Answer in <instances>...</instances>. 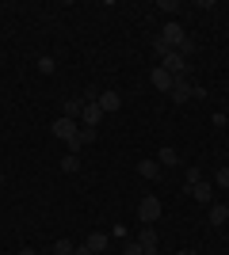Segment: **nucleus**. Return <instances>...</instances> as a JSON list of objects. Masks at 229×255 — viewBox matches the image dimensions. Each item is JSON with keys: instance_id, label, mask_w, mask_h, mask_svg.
<instances>
[{"instance_id": "nucleus-17", "label": "nucleus", "mask_w": 229, "mask_h": 255, "mask_svg": "<svg viewBox=\"0 0 229 255\" xmlns=\"http://www.w3.org/2000/svg\"><path fill=\"white\" fill-rule=\"evenodd\" d=\"M195 183H203V168H187V187H195ZM184 187V191H187Z\"/></svg>"}, {"instance_id": "nucleus-27", "label": "nucleus", "mask_w": 229, "mask_h": 255, "mask_svg": "<svg viewBox=\"0 0 229 255\" xmlns=\"http://www.w3.org/2000/svg\"><path fill=\"white\" fill-rule=\"evenodd\" d=\"M226 168H229V164H226Z\"/></svg>"}, {"instance_id": "nucleus-21", "label": "nucleus", "mask_w": 229, "mask_h": 255, "mask_svg": "<svg viewBox=\"0 0 229 255\" xmlns=\"http://www.w3.org/2000/svg\"><path fill=\"white\" fill-rule=\"evenodd\" d=\"M214 183H218L222 191H229V168H222V171H218V175H214Z\"/></svg>"}, {"instance_id": "nucleus-23", "label": "nucleus", "mask_w": 229, "mask_h": 255, "mask_svg": "<svg viewBox=\"0 0 229 255\" xmlns=\"http://www.w3.org/2000/svg\"><path fill=\"white\" fill-rule=\"evenodd\" d=\"M76 255H96V252H92V248H84V244H80V248H76Z\"/></svg>"}, {"instance_id": "nucleus-20", "label": "nucleus", "mask_w": 229, "mask_h": 255, "mask_svg": "<svg viewBox=\"0 0 229 255\" xmlns=\"http://www.w3.org/2000/svg\"><path fill=\"white\" fill-rule=\"evenodd\" d=\"M176 53H184L187 61H191V53H195V42H191V38H184V42H180V50H176Z\"/></svg>"}, {"instance_id": "nucleus-13", "label": "nucleus", "mask_w": 229, "mask_h": 255, "mask_svg": "<svg viewBox=\"0 0 229 255\" xmlns=\"http://www.w3.org/2000/svg\"><path fill=\"white\" fill-rule=\"evenodd\" d=\"M226 221H229V206L214 202V206H210V225H226Z\"/></svg>"}, {"instance_id": "nucleus-5", "label": "nucleus", "mask_w": 229, "mask_h": 255, "mask_svg": "<svg viewBox=\"0 0 229 255\" xmlns=\"http://www.w3.org/2000/svg\"><path fill=\"white\" fill-rule=\"evenodd\" d=\"M161 38L168 42V50H180V42H184L187 34H184V27H180V23H168V27L161 31Z\"/></svg>"}, {"instance_id": "nucleus-9", "label": "nucleus", "mask_w": 229, "mask_h": 255, "mask_svg": "<svg viewBox=\"0 0 229 255\" xmlns=\"http://www.w3.org/2000/svg\"><path fill=\"white\" fill-rule=\"evenodd\" d=\"M119 107H122V96H119V92H99V111H103V115L119 111Z\"/></svg>"}, {"instance_id": "nucleus-18", "label": "nucleus", "mask_w": 229, "mask_h": 255, "mask_svg": "<svg viewBox=\"0 0 229 255\" xmlns=\"http://www.w3.org/2000/svg\"><path fill=\"white\" fill-rule=\"evenodd\" d=\"M38 73H54V57H50V53L38 57Z\"/></svg>"}, {"instance_id": "nucleus-15", "label": "nucleus", "mask_w": 229, "mask_h": 255, "mask_svg": "<svg viewBox=\"0 0 229 255\" xmlns=\"http://www.w3.org/2000/svg\"><path fill=\"white\" fill-rule=\"evenodd\" d=\"M57 164H61V171H76V168H80V156H73V152H65V156L57 160Z\"/></svg>"}, {"instance_id": "nucleus-19", "label": "nucleus", "mask_w": 229, "mask_h": 255, "mask_svg": "<svg viewBox=\"0 0 229 255\" xmlns=\"http://www.w3.org/2000/svg\"><path fill=\"white\" fill-rule=\"evenodd\" d=\"M96 137H99V129H88V126H80V141H84V145H92Z\"/></svg>"}, {"instance_id": "nucleus-11", "label": "nucleus", "mask_w": 229, "mask_h": 255, "mask_svg": "<svg viewBox=\"0 0 229 255\" xmlns=\"http://www.w3.org/2000/svg\"><path fill=\"white\" fill-rule=\"evenodd\" d=\"M138 175H142V179H161V164H157V160H142V164H138Z\"/></svg>"}, {"instance_id": "nucleus-16", "label": "nucleus", "mask_w": 229, "mask_h": 255, "mask_svg": "<svg viewBox=\"0 0 229 255\" xmlns=\"http://www.w3.org/2000/svg\"><path fill=\"white\" fill-rule=\"evenodd\" d=\"M54 255H76V244H73V240H57V244H54Z\"/></svg>"}, {"instance_id": "nucleus-12", "label": "nucleus", "mask_w": 229, "mask_h": 255, "mask_svg": "<svg viewBox=\"0 0 229 255\" xmlns=\"http://www.w3.org/2000/svg\"><path fill=\"white\" fill-rule=\"evenodd\" d=\"M157 164H161V168H176V164H180V152H176V149H168V145H164V149L157 152Z\"/></svg>"}, {"instance_id": "nucleus-4", "label": "nucleus", "mask_w": 229, "mask_h": 255, "mask_svg": "<svg viewBox=\"0 0 229 255\" xmlns=\"http://www.w3.org/2000/svg\"><path fill=\"white\" fill-rule=\"evenodd\" d=\"M191 92H195V84H191L187 76H180V80L172 84V92H168V96H172L176 107H184V103H191Z\"/></svg>"}, {"instance_id": "nucleus-14", "label": "nucleus", "mask_w": 229, "mask_h": 255, "mask_svg": "<svg viewBox=\"0 0 229 255\" xmlns=\"http://www.w3.org/2000/svg\"><path fill=\"white\" fill-rule=\"evenodd\" d=\"M138 244H142V248H157V229H153V225H142V233H138Z\"/></svg>"}, {"instance_id": "nucleus-1", "label": "nucleus", "mask_w": 229, "mask_h": 255, "mask_svg": "<svg viewBox=\"0 0 229 255\" xmlns=\"http://www.w3.org/2000/svg\"><path fill=\"white\" fill-rule=\"evenodd\" d=\"M161 69H164V73H172L176 80H180V76H187V73H191V61H187L184 53L168 50V53H164V57H161Z\"/></svg>"}, {"instance_id": "nucleus-25", "label": "nucleus", "mask_w": 229, "mask_h": 255, "mask_svg": "<svg viewBox=\"0 0 229 255\" xmlns=\"http://www.w3.org/2000/svg\"><path fill=\"white\" fill-rule=\"evenodd\" d=\"M180 255H195V252H191V248H184V252H180Z\"/></svg>"}, {"instance_id": "nucleus-3", "label": "nucleus", "mask_w": 229, "mask_h": 255, "mask_svg": "<svg viewBox=\"0 0 229 255\" xmlns=\"http://www.w3.org/2000/svg\"><path fill=\"white\" fill-rule=\"evenodd\" d=\"M50 129H54L57 141H65V145H69V141L80 133V122H73V118H54V126H50Z\"/></svg>"}, {"instance_id": "nucleus-26", "label": "nucleus", "mask_w": 229, "mask_h": 255, "mask_svg": "<svg viewBox=\"0 0 229 255\" xmlns=\"http://www.w3.org/2000/svg\"><path fill=\"white\" fill-rule=\"evenodd\" d=\"M226 122H229V115H226Z\"/></svg>"}, {"instance_id": "nucleus-8", "label": "nucleus", "mask_w": 229, "mask_h": 255, "mask_svg": "<svg viewBox=\"0 0 229 255\" xmlns=\"http://www.w3.org/2000/svg\"><path fill=\"white\" fill-rule=\"evenodd\" d=\"M172 84H176V76L164 73L161 65H157V69H153V88H157V92H172Z\"/></svg>"}, {"instance_id": "nucleus-2", "label": "nucleus", "mask_w": 229, "mask_h": 255, "mask_svg": "<svg viewBox=\"0 0 229 255\" xmlns=\"http://www.w3.org/2000/svg\"><path fill=\"white\" fill-rule=\"evenodd\" d=\"M161 198H157V194H145L142 202H138V217H142V225H157L161 221Z\"/></svg>"}, {"instance_id": "nucleus-7", "label": "nucleus", "mask_w": 229, "mask_h": 255, "mask_svg": "<svg viewBox=\"0 0 229 255\" xmlns=\"http://www.w3.org/2000/svg\"><path fill=\"white\" fill-rule=\"evenodd\" d=\"M84 248H92L96 255H103L111 248V236L107 233H88V240H84Z\"/></svg>"}, {"instance_id": "nucleus-22", "label": "nucleus", "mask_w": 229, "mask_h": 255, "mask_svg": "<svg viewBox=\"0 0 229 255\" xmlns=\"http://www.w3.org/2000/svg\"><path fill=\"white\" fill-rule=\"evenodd\" d=\"M122 255H145V248H142V244H138V240H130V244L122 248Z\"/></svg>"}, {"instance_id": "nucleus-6", "label": "nucleus", "mask_w": 229, "mask_h": 255, "mask_svg": "<svg viewBox=\"0 0 229 255\" xmlns=\"http://www.w3.org/2000/svg\"><path fill=\"white\" fill-rule=\"evenodd\" d=\"M187 194H191L195 202H203V206H210V202H214V187H210L207 179H203V183H195V187H187Z\"/></svg>"}, {"instance_id": "nucleus-10", "label": "nucleus", "mask_w": 229, "mask_h": 255, "mask_svg": "<svg viewBox=\"0 0 229 255\" xmlns=\"http://www.w3.org/2000/svg\"><path fill=\"white\" fill-rule=\"evenodd\" d=\"M80 111H84V99H65V107H61V118H73V122H80Z\"/></svg>"}, {"instance_id": "nucleus-24", "label": "nucleus", "mask_w": 229, "mask_h": 255, "mask_svg": "<svg viewBox=\"0 0 229 255\" xmlns=\"http://www.w3.org/2000/svg\"><path fill=\"white\" fill-rule=\"evenodd\" d=\"M19 255H38V252H31V248H23V252H19Z\"/></svg>"}]
</instances>
